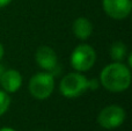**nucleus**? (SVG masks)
<instances>
[{
  "instance_id": "nucleus-7",
  "label": "nucleus",
  "mask_w": 132,
  "mask_h": 131,
  "mask_svg": "<svg viewBox=\"0 0 132 131\" xmlns=\"http://www.w3.org/2000/svg\"><path fill=\"white\" fill-rule=\"evenodd\" d=\"M35 59H36V63L42 69L48 72L53 71L58 65L57 53L50 46L44 45L37 49L36 55H35Z\"/></svg>"
},
{
  "instance_id": "nucleus-6",
  "label": "nucleus",
  "mask_w": 132,
  "mask_h": 131,
  "mask_svg": "<svg viewBox=\"0 0 132 131\" xmlns=\"http://www.w3.org/2000/svg\"><path fill=\"white\" fill-rule=\"evenodd\" d=\"M102 6L104 12L115 20H123L131 13V0H103Z\"/></svg>"
},
{
  "instance_id": "nucleus-15",
  "label": "nucleus",
  "mask_w": 132,
  "mask_h": 131,
  "mask_svg": "<svg viewBox=\"0 0 132 131\" xmlns=\"http://www.w3.org/2000/svg\"><path fill=\"white\" fill-rule=\"evenodd\" d=\"M0 131H15V130L12 129V128H1Z\"/></svg>"
},
{
  "instance_id": "nucleus-16",
  "label": "nucleus",
  "mask_w": 132,
  "mask_h": 131,
  "mask_svg": "<svg viewBox=\"0 0 132 131\" xmlns=\"http://www.w3.org/2000/svg\"><path fill=\"white\" fill-rule=\"evenodd\" d=\"M5 72V69H4V66L2 65H0V79H1V76H2V73Z\"/></svg>"
},
{
  "instance_id": "nucleus-11",
  "label": "nucleus",
  "mask_w": 132,
  "mask_h": 131,
  "mask_svg": "<svg viewBox=\"0 0 132 131\" xmlns=\"http://www.w3.org/2000/svg\"><path fill=\"white\" fill-rule=\"evenodd\" d=\"M11 104V97L8 93L0 89V116H2L9 108Z\"/></svg>"
},
{
  "instance_id": "nucleus-12",
  "label": "nucleus",
  "mask_w": 132,
  "mask_h": 131,
  "mask_svg": "<svg viewBox=\"0 0 132 131\" xmlns=\"http://www.w3.org/2000/svg\"><path fill=\"white\" fill-rule=\"evenodd\" d=\"M98 83L96 80H88V89H95L97 88Z\"/></svg>"
},
{
  "instance_id": "nucleus-9",
  "label": "nucleus",
  "mask_w": 132,
  "mask_h": 131,
  "mask_svg": "<svg viewBox=\"0 0 132 131\" xmlns=\"http://www.w3.org/2000/svg\"><path fill=\"white\" fill-rule=\"evenodd\" d=\"M73 34L77 38L85 41V39L89 38L90 35L93 34V24L87 18H78L74 20L72 26Z\"/></svg>"
},
{
  "instance_id": "nucleus-10",
  "label": "nucleus",
  "mask_w": 132,
  "mask_h": 131,
  "mask_svg": "<svg viewBox=\"0 0 132 131\" xmlns=\"http://www.w3.org/2000/svg\"><path fill=\"white\" fill-rule=\"evenodd\" d=\"M126 56H128V48L123 42L117 41L112 43L111 48H110V57L114 62L122 63L125 59Z\"/></svg>"
},
{
  "instance_id": "nucleus-8",
  "label": "nucleus",
  "mask_w": 132,
  "mask_h": 131,
  "mask_svg": "<svg viewBox=\"0 0 132 131\" xmlns=\"http://www.w3.org/2000/svg\"><path fill=\"white\" fill-rule=\"evenodd\" d=\"M2 88L7 93H15L22 85L21 73L16 70H5L0 79Z\"/></svg>"
},
{
  "instance_id": "nucleus-3",
  "label": "nucleus",
  "mask_w": 132,
  "mask_h": 131,
  "mask_svg": "<svg viewBox=\"0 0 132 131\" xmlns=\"http://www.w3.org/2000/svg\"><path fill=\"white\" fill-rule=\"evenodd\" d=\"M88 89V79L79 72L68 73L62 79L59 91L63 96L74 99L82 95Z\"/></svg>"
},
{
  "instance_id": "nucleus-4",
  "label": "nucleus",
  "mask_w": 132,
  "mask_h": 131,
  "mask_svg": "<svg viewBox=\"0 0 132 131\" xmlns=\"http://www.w3.org/2000/svg\"><path fill=\"white\" fill-rule=\"evenodd\" d=\"M96 62V52L88 44H80L71 55V65L78 72L88 71Z\"/></svg>"
},
{
  "instance_id": "nucleus-2",
  "label": "nucleus",
  "mask_w": 132,
  "mask_h": 131,
  "mask_svg": "<svg viewBox=\"0 0 132 131\" xmlns=\"http://www.w3.org/2000/svg\"><path fill=\"white\" fill-rule=\"evenodd\" d=\"M29 92L38 100L48 99L55 89V78L50 72H38L29 80Z\"/></svg>"
},
{
  "instance_id": "nucleus-14",
  "label": "nucleus",
  "mask_w": 132,
  "mask_h": 131,
  "mask_svg": "<svg viewBox=\"0 0 132 131\" xmlns=\"http://www.w3.org/2000/svg\"><path fill=\"white\" fill-rule=\"evenodd\" d=\"M2 56H4V46H2L1 44H0V60H1Z\"/></svg>"
},
{
  "instance_id": "nucleus-5",
  "label": "nucleus",
  "mask_w": 132,
  "mask_h": 131,
  "mask_svg": "<svg viewBox=\"0 0 132 131\" xmlns=\"http://www.w3.org/2000/svg\"><path fill=\"white\" fill-rule=\"evenodd\" d=\"M125 121V110L122 107L111 104L100 111L97 116V122L102 128L108 130L116 129Z\"/></svg>"
},
{
  "instance_id": "nucleus-1",
  "label": "nucleus",
  "mask_w": 132,
  "mask_h": 131,
  "mask_svg": "<svg viewBox=\"0 0 132 131\" xmlns=\"http://www.w3.org/2000/svg\"><path fill=\"white\" fill-rule=\"evenodd\" d=\"M100 83L110 92H123L131 84V71L123 63L114 62L101 71Z\"/></svg>"
},
{
  "instance_id": "nucleus-13",
  "label": "nucleus",
  "mask_w": 132,
  "mask_h": 131,
  "mask_svg": "<svg viewBox=\"0 0 132 131\" xmlns=\"http://www.w3.org/2000/svg\"><path fill=\"white\" fill-rule=\"evenodd\" d=\"M11 1H12V0H0V8H1V7L7 6V5H8Z\"/></svg>"
}]
</instances>
